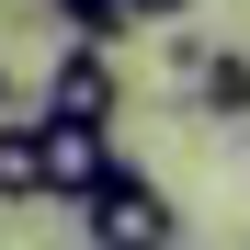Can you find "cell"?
<instances>
[{"label": "cell", "instance_id": "cell-1", "mask_svg": "<svg viewBox=\"0 0 250 250\" xmlns=\"http://www.w3.org/2000/svg\"><path fill=\"white\" fill-rule=\"evenodd\" d=\"M80 228H91V250H171V239H182L171 193H159L148 171H125V159H114L91 193H80Z\"/></svg>", "mask_w": 250, "mask_h": 250}, {"label": "cell", "instance_id": "cell-2", "mask_svg": "<svg viewBox=\"0 0 250 250\" xmlns=\"http://www.w3.org/2000/svg\"><path fill=\"white\" fill-rule=\"evenodd\" d=\"M114 103H125L114 57H103V46H57V68H46V125H114Z\"/></svg>", "mask_w": 250, "mask_h": 250}, {"label": "cell", "instance_id": "cell-3", "mask_svg": "<svg viewBox=\"0 0 250 250\" xmlns=\"http://www.w3.org/2000/svg\"><path fill=\"white\" fill-rule=\"evenodd\" d=\"M34 159H46V193H91L114 171V125H46L34 114Z\"/></svg>", "mask_w": 250, "mask_h": 250}, {"label": "cell", "instance_id": "cell-4", "mask_svg": "<svg viewBox=\"0 0 250 250\" xmlns=\"http://www.w3.org/2000/svg\"><path fill=\"white\" fill-rule=\"evenodd\" d=\"M193 103L216 114V125H250V57H239V46H205V68H193Z\"/></svg>", "mask_w": 250, "mask_h": 250}, {"label": "cell", "instance_id": "cell-5", "mask_svg": "<svg viewBox=\"0 0 250 250\" xmlns=\"http://www.w3.org/2000/svg\"><path fill=\"white\" fill-rule=\"evenodd\" d=\"M46 12H68V23H80V46H114V34H125L114 0H46Z\"/></svg>", "mask_w": 250, "mask_h": 250}, {"label": "cell", "instance_id": "cell-6", "mask_svg": "<svg viewBox=\"0 0 250 250\" xmlns=\"http://www.w3.org/2000/svg\"><path fill=\"white\" fill-rule=\"evenodd\" d=\"M114 12H125V23H182L193 0H114Z\"/></svg>", "mask_w": 250, "mask_h": 250}]
</instances>
